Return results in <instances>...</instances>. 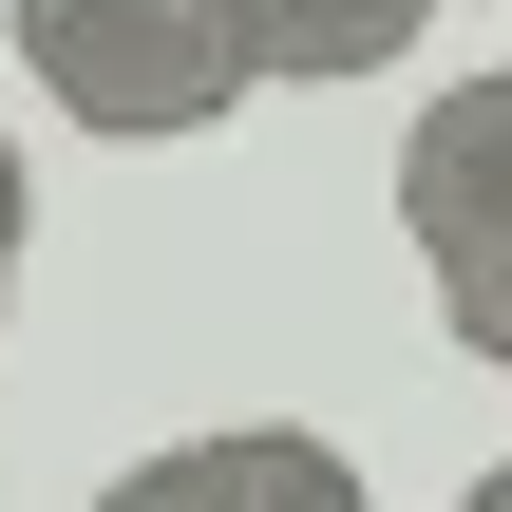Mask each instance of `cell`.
Returning a JSON list of instances; mask_svg holds the SVG:
<instances>
[{
  "instance_id": "7",
  "label": "cell",
  "mask_w": 512,
  "mask_h": 512,
  "mask_svg": "<svg viewBox=\"0 0 512 512\" xmlns=\"http://www.w3.org/2000/svg\"><path fill=\"white\" fill-rule=\"evenodd\" d=\"M0 304H19V285H0Z\"/></svg>"
},
{
  "instance_id": "4",
  "label": "cell",
  "mask_w": 512,
  "mask_h": 512,
  "mask_svg": "<svg viewBox=\"0 0 512 512\" xmlns=\"http://www.w3.org/2000/svg\"><path fill=\"white\" fill-rule=\"evenodd\" d=\"M437 323H456V361L512 380V247H494V266H437Z\"/></svg>"
},
{
  "instance_id": "2",
  "label": "cell",
  "mask_w": 512,
  "mask_h": 512,
  "mask_svg": "<svg viewBox=\"0 0 512 512\" xmlns=\"http://www.w3.org/2000/svg\"><path fill=\"white\" fill-rule=\"evenodd\" d=\"M95 512H380V494H361V456L304 437V418H209V437L133 456Z\"/></svg>"
},
{
  "instance_id": "5",
  "label": "cell",
  "mask_w": 512,
  "mask_h": 512,
  "mask_svg": "<svg viewBox=\"0 0 512 512\" xmlns=\"http://www.w3.org/2000/svg\"><path fill=\"white\" fill-rule=\"evenodd\" d=\"M19 228H38V171H19V133H0V285H19Z\"/></svg>"
},
{
  "instance_id": "3",
  "label": "cell",
  "mask_w": 512,
  "mask_h": 512,
  "mask_svg": "<svg viewBox=\"0 0 512 512\" xmlns=\"http://www.w3.org/2000/svg\"><path fill=\"white\" fill-rule=\"evenodd\" d=\"M228 38H247V95H342V76H399L437 0H228Z\"/></svg>"
},
{
  "instance_id": "1",
  "label": "cell",
  "mask_w": 512,
  "mask_h": 512,
  "mask_svg": "<svg viewBox=\"0 0 512 512\" xmlns=\"http://www.w3.org/2000/svg\"><path fill=\"white\" fill-rule=\"evenodd\" d=\"M0 19H19V76L76 133H114V152H190V133L247 114L228 0H0Z\"/></svg>"
},
{
  "instance_id": "6",
  "label": "cell",
  "mask_w": 512,
  "mask_h": 512,
  "mask_svg": "<svg viewBox=\"0 0 512 512\" xmlns=\"http://www.w3.org/2000/svg\"><path fill=\"white\" fill-rule=\"evenodd\" d=\"M456 512H512V456H494V475H475V494H456Z\"/></svg>"
}]
</instances>
